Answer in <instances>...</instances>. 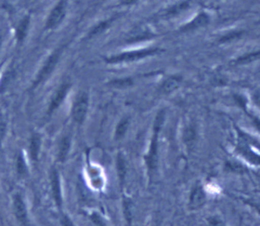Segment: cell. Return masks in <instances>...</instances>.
<instances>
[{
    "mask_svg": "<svg viewBox=\"0 0 260 226\" xmlns=\"http://www.w3.org/2000/svg\"><path fill=\"white\" fill-rule=\"evenodd\" d=\"M40 149H42V139L38 134H32L29 142V155L32 160H38Z\"/></svg>",
    "mask_w": 260,
    "mask_h": 226,
    "instance_id": "cell-16",
    "label": "cell"
},
{
    "mask_svg": "<svg viewBox=\"0 0 260 226\" xmlns=\"http://www.w3.org/2000/svg\"><path fill=\"white\" fill-rule=\"evenodd\" d=\"M183 139H184V143L186 146H189V147L193 146L195 143V140H197V131H195L194 126L190 125L186 127V129L184 130Z\"/></svg>",
    "mask_w": 260,
    "mask_h": 226,
    "instance_id": "cell-20",
    "label": "cell"
},
{
    "mask_svg": "<svg viewBox=\"0 0 260 226\" xmlns=\"http://www.w3.org/2000/svg\"><path fill=\"white\" fill-rule=\"evenodd\" d=\"M50 182H51V191H52V196L54 199V203L58 208L62 207V187H61V179L59 172L53 169L51 171L50 176Z\"/></svg>",
    "mask_w": 260,
    "mask_h": 226,
    "instance_id": "cell-13",
    "label": "cell"
},
{
    "mask_svg": "<svg viewBox=\"0 0 260 226\" xmlns=\"http://www.w3.org/2000/svg\"><path fill=\"white\" fill-rule=\"evenodd\" d=\"M67 0H60L55 5L47 19L46 29H55L63 22L65 15H67Z\"/></svg>",
    "mask_w": 260,
    "mask_h": 226,
    "instance_id": "cell-6",
    "label": "cell"
},
{
    "mask_svg": "<svg viewBox=\"0 0 260 226\" xmlns=\"http://www.w3.org/2000/svg\"><path fill=\"white\" fill-rule=\"evenodd\" d=\"M259 60H260V50H256V51H249V52L241 54L240 56H238V58H235L232 61V64L235 66H241V65H247V64H250Z\"/></svg>",
    "mask_w": 260,
    "mask_h": 226,
    "instance_id": "cell-14",
    "label": "cell"
},
{
    "mask_svg": "<svg viewBox=\"0 0 260 226\" xmlns=\"http://www.w3.org/2000/svg\"><path fill=\"white\" fill-rule=\"evenodd\" d=\"M138 2H139V0H120L119 5H120V6H126V7H128V6H132V5L137 4Z\"/></svg>",
    "mask_w": 260,
    "mask_h": 226,
    "instance_id": "cell-26",
    "label": "cell"
},
{
    "mask_svg": "<svg viewBox=\"0 0 260 226\" xmlns=\"http://www.w3.org/2000/svg\"><path fill=\"white\" fill-rule=\"evenodd\" d=\"M6 134V123L4 122V119L0 117V143L4 140V136Z\"/></svg>",
    "mask_w": 260,
    "mask_h": 226,
    "instance_id": "cell-24",
    "label": "cell"
},
{
    "mask_svg": "<svg viewBox=\"0 0 260 226\" xmlns=\"http://www.w3.org/2000/svg\"><path fill=\"white\" fill-rule=\"evenodd\" d=\"M181 84H182V76L170 75L162 80V83L158 88V91L160 94H164V95L172 94L181 86Z\"/></svg>",
    "mask_w": 260,
    "mask_h": 226,
    "instance_id": "cell-11",
    "label": "cell"
},
{
    "mask_svg": "<svg viewBox=\"0 0 260 226\" xmlns=\"http://www.w3.org/2000/svg\"><path fill=\"white\" fill-rule=\"evenodd\" d=\"M250 119H251V123L255 126V128L258 130V132L260 133V118L255 116V115H249Z\"/></svg>",
    "mask_w": 260,
    "mask_h": 226,
    "instance_id": "cell-25",
    "label": "cell"
},
{
    "mask_svg": "<svg viewBox=\"0 0 260 226\" xmlns=\"http://www.w3.org/2000/svg\"><path fill=\"white\" fill-rule=\"evenodd\" d=\"M128 127H129V117L121 118L120 122L116 126L115 135H114V138H115L116 141H119V140H121V139L124 138L125 134L127 133Z\"/></svg>",
    "mask_w": 260,
    "mask_h": 226,
    "instance_id": "cell-19",
    "label": "cell"
},
{
    "mask_svg": "<svg viewBox=\"0 0 260 226\" xmlns=\"http://www.w3.org/2000/svg\"><path fill=\"white\" fill-rule=\"evenodd\" d=\"M209 23H210V15L208 14V12L200 11L194 18H192L190 21L181 25L180 28H179V31L183 34L193 33L195 30L206 27Z\"/></svg>",
    "mask_w": 260,
    "mask_h": 226,
    "instance_id": "cell-5",
    "label": "cell"
},
{
    "mask_svg": "<svg viewBox=\"0 0 260 226\" xmlns=\"http://www.w3.org/2000/svg\"><path fill=\"white\" fill-rule=\"evenodd\" d=\"M0 45H2V37H0Z\"/></svg>",
    "mask_w": 260,
    "mask_h": 226,
    "instance_id": "cell-27",
    "label": "cell"
},
{
    "mask_svg": "<svg viewBox=\"0 0 260 226\" xmlns=\"http://www.w3.org/2000/svg\"><path fill=\"white\" fill-rule=\"evenodd\" d=\"M156 36L154 30L148 25H139L134 27L129 31L126 37V43L128 44H137L141 42H146L149 39H153Z\"/></svg>",
    "mask_w": 260,
    "mask_h": 226,
    "instance_id": "cell-7",
    "label": "cell"
},
{
    "mask_svg": "<svg viewBox=\"0 0 260 226\" xmlns=\"http://www.w3.org/2000/svg\"><path fill=\"white\" fill-rule=\"evenodd\" d=\"M13 212L16 217V221H18L19 223H21V224L28 223L26 205H25V203H24L21 194H19V193H16L13 196Z\"/></svg>",
    "mask_w": 260,
    "mask_h": 226,
    "instance_id": "cell-8",
    "label": "cell"
},
{
    "mask_svg": "<svg viewBox=\"0 0 260 226\" xmlns=\"http://www.w3.org/2000/svg\"><path fill=\"white\" fill-rule=\"evenodd\" d=\"M89 108V95L87 92H80L72 106V118L78 125H81L86 119Z\"/></svg>",
    "mask_w": 260,
    "mask_h": 226,
    "instance_id": "cell-4",
    "label": "cell"
},
{
    "mask_svg": "<svg viewBox=\"0 0 260 226\" xmlns=\"http://www.w3.org/2000/svg\"><path fill=\"white\" fill-rule=\"evenodd\" d=\"M133 84L132 79L130 78H124V79H116V80H113L111 83V85L113 87H116V88H124V87H129L130 85Z\"/></svg>",
    "mask_w": 260,
    "mask_h": 226,
    "instance_id": "cell-23",
    "label": "cell"
},
{
    "mask_svg": "<svg viewBox=\"0 0 260 226\" xmlns=\"http://www.w3.org/2000/svg\"><path fill=\"white\" fill-rule=\"evenodd\" d=\"M159 52H161V50L157 47H144L114 54L108 56V58H105L104 60L108 64H114V65H115V64H129L145 60L148 58H151V56H155Z\"/></svg>",
    "mask_w": 260,
    "mask_h": 226,
    "instance_id": "cell-2",
    "label": "cell"
},
{
    "mask_svg": "<svg viewBox=\"0 0 260 226\" xmlns=\"http://www.w3.org/2000/svg\"><path fill=\"white\" fill-rule=\"evenodd\" d=\"M190 6H191L190 0H181V2L176 3L170 7L166 8L164 11L159 13V18L166 19V20L176 18V17H178V15H180L181 13L188 10Z\"/></svg>",
    "mask_w": 260,
    "mask_h": 226,
    "instance_id": "cell-10",
    "label": "cell"
},
{
    "mask_svg": "<svg viewBox=\"0 0 260 226\" xmlns=\"http://www.w3.org/2000/svg\"><path fill=\"white\" fill-rule=\"evenodd\" d=\"M70 89H71V85L68 84V83H65L62 86H60V88L55 91L54 95L52 96V99L50 101V104H49L48 115H51L52 112L63 103L64 99L67 98V95H68V93L70 91Z\"/></svg>",
    "mask_w": 260,
    "mask_h": 226,
    "instance_id": "cell-12",
    "label": "cell"
},
{
    "mask_svg": "<svg viewBox=\"0 0 260 226\" xmlns=\"http://www.w3.org/2000/svg\"><path fill=\"white\" fill-rule=\"evenodd\" d=\"M206 201V194L200 183L195 184L189 196V207L192 210H198Z\"/></svg>",
    "mask_w": 260,
    "mask_h": 226,
    "instance_id": "cell-9",
    "label": "cell"
},
{
    "mask_svg": "<svg viewBox=\"0 0 260 226\" xmlns=\"http://www.w3.org/2000/svg\"><path fill=\"white\" fill-rule=\"evenodd\" d=\"M71 138L70 136H64V138L61 140L60 145H59V150H58V160L60 163H63V161L67 160L70 150H71Z\"/></svg>",
    "mask_w": 260,
    "mask_h": 226,
    "instance_id": "cell-18",
    "label": "cell"
},
{
    "mask_svg": "<svg viewBox=\"0 0 260 226\" xmlns=\"http://www.w3.org/2000/svg\"><path fill=\"white\" fill-rule=\"evenodd\" d=\"M62 51H63V47L59 48V49H56L50 56H49L48 60L45 63V65L43 66V68L39 70L35 82H34V84H32V87H31L32 89L37 88L40 84H43L49 77H50V75L52 74V71L54 70V68L56 66V64H58V62L60 60Z\"/></svg>",
    "mask_w": 260,
    "mask_h": 226,
    "instance_id": "cell-3",
    "label": "cell"
},
{
    "mask_svg": "<svg viewBox=\"0 0 260 226\" xmlns=\"http://www.w3.org/2000/svg\"><path fill=\"white\" fill-rule=\"evenodd\" d=\"M16 171H18L19 175H25L27 173L26 160L24 158V155L22 153H20L18 156V160H16Z\"/></svg>",
    "mask_w": 260,
    "mask_h": 226,
    "instance_id": "cell-21",
    "label": "cell"
},
{
    "mask_svg": "<svg viewBox=\"0 0 260 226\" xmlns=\"http://www.w3.org/2000/svg\"><path fill=\"white\" fill-rule=\"evenodd\" d=\"M29 22H30V18H29V15H27V17L24 18L18 24V26H16L15 37H16V40H18V43H22L23 40L25 39V37L27 35V31H28V27H29Z\"/></svg>",
    "mask_w": 260,
    "mask_h": 226,
    "instance_id": "cell-15",
    "label": "cell"
},
{
    "mask_svg": "<svg viewBox=\"0 0 260 226\" xmlns=\"http://www.w3.org/2000/svg\"><path fill=\"white\" fill-rule=\"evenodd\" d=\"M164 124V112L160 111L156 116L155 123L153 126V134L150 142V146L145 155V165L146 171H148L149 180L152 181L154 174L156 172L157 165H158V134L161 129V126Z\"/></svg>",
    "mask_w": 260,
    "mask_h": 226,
    "instance_id": "cell-1",
    "label": "cell"
},
{
    "mask_svg": "<svg viewBox=\"0 0 260 226\" xmlns=\"http://www.w3.org/2000/svg\"><path fill=\"white\" fill-rule=\"evenodd\" d=\"M116 19H117V15H115V17H112L108 20H104V21L100 22L99 24H96V25L90 30V33H89V35H88V38H92V37H95L98 35L102 34L103 31L107 30L112 25V23Z\"/></svg>",
    "mask_w": 260,
    "mask_h": 226,
    "instance_id": "cell-17",
    "label": "cell"
},
{
    "mask_svg": "<svg viewBox=\"0 0 260 226\" xmlns=\"http://www.w3.org/2000/svg\"><path fill=\"white\" fill-rule=\"evenodd\" d=\"M125 164L126 163H125L124 158L119 155L118 159H117V171H118V175H119V180L121 182L124 181L125 175H126V165Z\"/></svg>",
    "mask_w": 260,
    "mask_h": 226,
    "instance_id": "cell-22",
    "label": "cell"
},
{
    "mask_svg": "<svg viewBox=\"0 0 260 226\" xmlns=\"http://www.w3.org/2000/svg\"><path fill=\"white\" fill-rule=\"evenodd\" d=\"M216 2H219V0H216Z\"/></svg>",
    "mask_w": 260,
    "mask_h": 226,
    "instance_id": "cell-28",
    "label": "cell"
}]
</instances>
